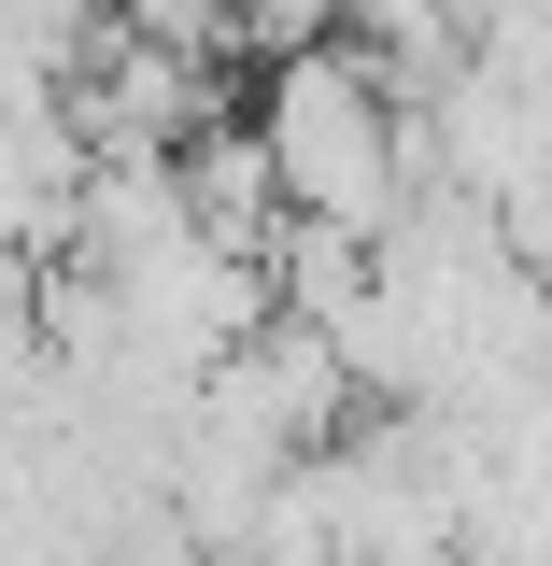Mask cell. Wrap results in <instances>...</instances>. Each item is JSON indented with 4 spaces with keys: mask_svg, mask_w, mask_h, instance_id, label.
Here are the masks:
<instances>
[{
    "mask_svg": "<svg viewBox=\"0 0 552 566\" xmlns=\"http://www.w3.org/2000/svg\"><path fill=\"white\" fill-rule=\"evenodd\" d=\"M142 14V43H170V57H199L212 29H227V14H241V0H128Z\"/></svg>",
    "mask_w": 552,
    "mask_h": 566,
    "instance_id": "obj_1",
    "label": "cell"
}]
</instances>
